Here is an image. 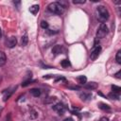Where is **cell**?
I'll list each match as a JSON object with an SVG mask.
<instances>
[{
	"label": "cell",
	"mask_w": 121,
	"mask_h": 121,
	"mask_svg": "<svg viewBox=\"0 0 121 121\" xmlns=\"http://www.w3.org/2000/svg\"><path fill=\"white\" fill-rule=\"evenodd\" d=\"M48 10L55 14H62L64 11V6L60 2H52L47 7Z\"/></svg>",
	"instance_id": "obj_1"
},
{
	"label": "cell",
	"mask_w": 121,
	"mask_h": 121,
	"mask_svg": "<svg viewBox=\"0 0 121 121\" xmlns=\"http://www.w3.org/2000/svg\"><path fill=\"white\" fill-rule=\"evenodd\" d=\"M96 13H97V19L99 21H101L102 23L104 21H106L109 18V15H110L108 9L104 6H98L96 8Z\"/></svg>",
	"instance_id": "obj_2"
},
{
	"label": "cell",
	"mask_w": 121,
	"mask_h": 121,
	"mask_svg": "<svg viewBox=\"0 0 121 121\" xmlns=\"http://www.w3.org/2000/svg\"><path fill=\"white\" fill-rule=\"evenodd\" d=\"M107 34H108V26H106V24L101 23V25L99 26V27L96 31V38L97 39H102Z\"/></svg>",
	"instance_id": "obj_3"
},
{
	"label": "cell",
	"mask_w": 121,
	"mask_h": 121,
	"mask_svg": "<svg viewBox=\"0 0 121 121\" xmlns=\"http://www.w3.org/2000/svg\"><path fill=\"white\" fill-rule=\"evenodd\" d=\"M53 110L56 111L59 114H63V112L66 111V106L63 103L59 102V103H57L53 106Z\"/></svg>",
	"instance_id": "obj_4"
},
{
	"label": "cell",
	"mask_w": 121,
	"mask_h": 121,
	"mask_svg": "<svg viewBox=\"0 0 121 121\" xmlns=\"http://www.w3.org/2000/svg\"><path fill=\"white\" fill-rule=\"evenodd\" d=\"M5 43H6V45H7L9 48H13V47L16 45V43H17V39H16L14 36L9 37V38L6 40Z\"/></svg>",
	"instance_id": "obj_5"
},
{
	"label": "cell",
	"mask_w": 121,
	"mask_h": 121,
	"mask_svg": "<svg viewBox=\"0 0 121 121\" xmlns=\"http://www.w3.org/2000/svg\"><path fill=\"white\" fill-rule=\"evenodd\" d=\"M101 52V46L100 45H96V46H95V48L91 51V54H90V58H91V60H95L97 57H98V55H99V53Z\"/></svg>",
	"instance_id": "obj_6"
},
{
	"label": "cell",
	"mask_w": 121,
	"mask_h": 121,
	"mask_svg": "<svg viewBox=\"0 0 121 121\" xmlns=\"http://www.w3.org/2000/svg\"><path fill=\"white\" fill-rule=\"evenodd\" d=\"M63 51H64L63 46H62V45H60V44H57V45H55V46L52 48V53H53L54 55L61 54Z\"/></svg>",
	"instance_id": "obj_7"
},
{
	"label": "cell",
	"mask_w": 121,
	"mask_h": 121,
	"mask_svg": "<svg viewBox=\"0 0 121 121\" xmlns=\"http://www.w3.org/2000/svg\"><path fill=\"white\" fill-rule=\"evenodd\" d=\"M79 97L83 100V101H89L92 99V94L88 93V92H83L79 95Z\"/></svg>",
	"instance_id": "obj_8"
},
{
	"label": "cell",
	"mask_w": 121,
	"mask_h": 121,
	"mask_svg": "<svg viewBox=\"0 0 121 121\" xmlns=\"http://www.w3.org/2000/svg\"><path fill=\"white\" fill-rule=\"evenodd\" d=\"M85 88L88 90H94L97 88V83L96 82H89V83H85Z\"/></svg>",
	"instance_id": "obj_9"
},
{
	"label": "cell",
	"mask_w": 121,
	"mask_h": 121,
	"mask_svg": "<svg viewBox=\"0 0 121 121\" xmlns=\"http://www.w3.org/2000/svg\"><path fill=\"white\" fill-rule=\"evenodd\" d=\"M39 9H40L39 5H33V6H31V7L29 8V11H30L33 15H36V14L38 13Z\"/></svg>",
	"instance_id": "obj_10"
},
{
	"label": "cell",
	"mask_w": 121,
	"mask_h": 121,
	"mask_svg": "<svg viewBox=\"0 0 121 121\" xmlns=\"http://www.w3.org/2000/svg\"><path fill=\"white\" fill-rule=\"evenodd\" d=\"M7 61V57L6 54L3 51H0V66H3Z\"/></svg>",
	"instance_id": "obj_11"
},
{
	"label": "cell",
	"mask_w": 121,
	"mask_h": 121,
	"mask_svg": "<svg viewBox=\"0 0 121 121\" xmlns=\"http://www.w3.org/2000/svg\"><path fill=\"white\" fill-rule=\"evenodd\" d=\"M108 96L111 98V99H115V100H118L120 98V94L119 93H114V92H112L108 95Z\"/></svg>",
	"instance_id": "obj_12"
},
{
	"label": "cell",
	"mask_w": 121,
	"mask_h": 121,
	"mask_svg": "<svg viewBox=\"0 0 121 121\" xmlns=\"http://www.w3.org/2000/svg\"><path fill=\"white\" fill-rule=\"evenodd\" d=\"M30 93H31V95H32L33 96H35V97H38V96L41 95V90L38 89V88L31 89V90H30Z\"/></svg>",
	"instance_id": "obj_13"
},
{
	"label": "cell",
	"mask_w": 121,
	"mask_h": 121,
	"mask_svg": "<svg viewBox=\"0 0 121 121\" xmlns=\"http://www.w3.org/2000/svg\"><path fill=\"white\" fill-rule=\"evenodd\" d=\"M27 43H28V38H27L26 34H25L21 38V44H22V46H26L27 44Z\"/></svg>",
	"instance_id": "obj_14"
},
{
	"label": "cell",
	"mask_w": 121,
	"mask_h": 121,
	"mask_svg": "<svg viewBox=\"0 0 121 121\" xmlns=\"http://www.w3.org/2000/svg\"><path fill=\"white\" fill-rule=\"evenodd\" d=\"M98 107L103 110V111H110V106L108 104H105V103H99L98 104Z\"/></svg>",
	"instance_id": "obj_15"
},
{
	"label": "cell",
	"mask_w": 121,
	"mask_h": 121,
	"mask_svg": "<svg viewBox=\"0 0 121 121\" xmlns=\"http://www.w3.org/2000/svg\"><path fill=\"white\" fill-rule=\"evenodd\" d=\"M78 81L80 84H85L87 81V78L85 76H79V77H78Z\"/></svg>",
	"instance_id": "obj_16"
},
{
	"label": "cell",
	"mask_w": 121,
	"mask_h": 121,
	"mask_svg": "<svg viewBox=\"0 0 121 121\" xmlns=\"http://www.w3.org/2000/svg\"><path fill=\"white\" fill-rule=\"evenodd\" d=\"M60 65L62 66V67H64V68H66V67H68V66H70L71 65V63H70V61L68 60H61V62H60Z\"/></svg>",
	"instance_id": "obj_17"
},
{
	"label": "cell",
	"mask_w": 121,
	"mask_h": 121,
	"mask_svg": "<svg viewBox=\"0 0 121 121\" xmlns=\"http://www.w3.org/2000/svg\"><path fill=\"white\" fill-rule=\"evenodd\" d=\"M115 60H116V62H117L118 64H121V50H118V51H117Z\"/></svg>",
	"instance_id": "obj_18"
},
{
	"label": "cell",
	"mask_w": 121,
	"mask_h": 121,
	"mask_svg": "<svg viewBox=\"0 0 121 121\" xmlns=\"http://www.w3.org/2000/svg\"><path fill=\"white\" fill-rule=\"evenodd\" d=\"M29 115H30V118L35 119V118L38 116V113L36 112V111H34V110H30V113H29Z\"/></svg>",
	"instance_id": "obj_19"
},
{
	"label": "cell",
	"mask_w": 121,
	"mask_h": 121,
	"mask_svg": "<svg viewBox=\"0 0 121 121\" xmlns=\"http://www.w3.org/2000/svg\"><path fill=\"white\" fill-rule=\"evenodd\" d=\"M36 80H32V79H28V80H26V81H24L23 83H22V86L23 87H26V86H27V85H29V84H31L32 82H35Z\"/></svg>",
	"instance_id": "obj_20"
},
{
	"label": "cell",
	"mask_w": 121,
	"mask_h": 121,
	"mask_svg": "<svg viewBox=\"0 0 121 121\" xmlns=\"http://www.w3.org/2000/svg\"><path fill=\"white\" fill-rule=\"evenodd\" d=\"M112 92H114V93H119V94H120V91H121L120 87H118V86H116V85H112Z\"/></svg>",
	"instance_id": "obj_21"
},
{
	"label": "cell",
	"mask_w": 121,
	"mask_h": 121,
	"mask_svg": "<svg viewBox=\"0 0 121 121\" xmlns=\"http://www.w3.org/2000/svg\"><path fill=\"white\" fill-rule=\"evenodd\" d=\"M41 26H42L43 28L46 29V28L48 27V23H47L46 21H42V22H41Z\"/></svg>",
	"instance_id": "obj_22"
},
{
	"label": "cell",
	"mask_w": 121,
	"mask_h": 121,
	"mask_svg": "<svg viewBox=\"0 0 121 121\" xmlns=\"http://www.w3.org/2000/svg\"><path fill=\"white\" fill-rule=\"evenodd\" d=\"M73 3L74 4H84L85 3V0H78V1L77 0H74Z\"/></svg>",
	"instance_id": "obj_23"
},
{
	"label": "cell",
	"mask_w": 121,
	"mask_h": 121,
	"mask_svg": "<svg viewBox=\"0 0 121 121\" xmlns=\"http://www.w3.org/2000/svg\"><path fill=\"white\" fill-rule=\"evenodd\" d=\"M120 75H121V71L119 70V71L114 75V77H115L116 78H118V79H119V78H121V76H120Z\"/></svg>",
	"instance_id": "obj_24"
},
{
	"label": "cell",
	"mask_w": 121,
	"mask_h": 121,
	"mask_svg": "<svg viewBox=\"0 0 121 121\" xmlns=\"http://www.w3.org/2000/svg\"><path fill=\"white\" fill-rule=\"evenodd\" d=\"M99 121H109V119H108L107 117H101Z\"/></svg>",
	"instance_id": "obj_25"
},
{
	"label": "cell",
	"mask_w": 121,
	"mask_h": 121,
	"mask_svg": "<svg viewBox=\"0 0 121 121\" xmlns=\"http://www.w3.org/2000/svg\"><path fill=\"white\" fill-rule=\"evenodd\" d=\"M63 121H74V120H73L72 118H70V117H69V118H65Z\"/></svg>",
	"instance_id": "obj_26"
},
{
	"label": "cell",
	"mask_w": 121,
	"mask_h": 121,
	"mask_svg": "<svg viewBox=\"0 0 121 121\" xmlns=\"http://www.w3.org/2000/svg\"><path fill=\"white\" fill-rule=\"evenodd\" d=\"M2 37V30H1V28H0V38Z\"/></svg>",
	"instance_id": "obj_27"
},
{
	"label": "cell",
	"mask_w": 121,
	"mask_h": 121,
	"mask_svg": "<svg viewBox=\"0 0 121 121\" xmlns=\"http://www.w3.org/2000/svg\"><path fill=\"white\" fill-rule=\"evenodd\" d=\"M2 110H3V109H2V108H0V115H1V112H2Z\"/></svg>",
	"instance_id": "obj_28"
},
{
	"label": "cell",
	"mask_w": 121,
	"mask_h": 121,
	"mask_svg": "<svg viewBox=\"0 0 121 121\" xmlns=\"http://www.w3.org/2000/svg\"><path fill=\"white\" fill-rule=\"evenodd\" d=\"M1 80H2V76L0 75V82H1Z\"/></svg>",
	"instance_id": "obj_29"
}]
</instances>
